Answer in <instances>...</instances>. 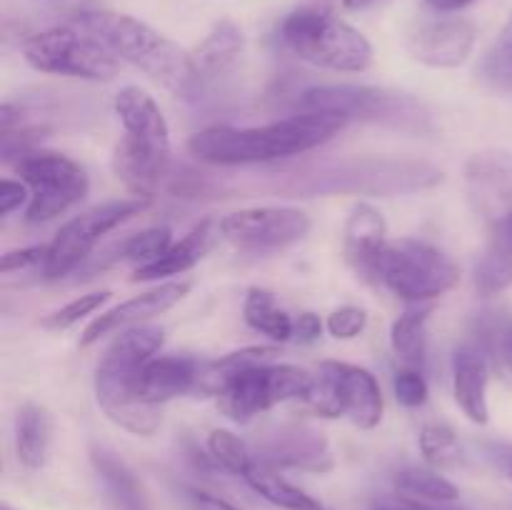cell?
<instances>
[{
  "label": "cell",
  "mask_w": 512,
  "mask_h": 510,
  "mask_svg": "<svg viewBox=\"0 0 512 510\" xmlns=\"http://www.w3.org/2000/svg\"><path fill=\"white\" fill-rule=\"evenodd\" d=\"M348 120L323 110H303L258 128L213 125L190 135L188 150L210 165H253L293 158L333 140Z\"/></svg>",
  "instance_id": "obj_1"
},
{
  "label": "cell",
  "mask_w": 512,
  "mask_h": 510,
  "mask_svg": "<svg viewBox=\"0 0 512 510\" xmlns=\"http://www.w3.org/2000/svg\"><path fill=\"white\" fill-rule=\"evenodd\" d=\"M75 25L103 40L120 60L138 68L170 93L193 98L203 85L193 55L145 20L115 10L93 8L78 13Z\"/></svg>",
  "instance_id": "obj_2"
},
{
  "label": "cell",
  "mask_w": 512,
  "mask_h": 510,
  "mask_svg": "<svg viewBox=\"0 0 512 510\" xmlns=\"http://www.w3.org/2000/svg\"><path fill=\"white\" fill-rule=\"evenodd\" d=\"M165 330L158 325H135L115 335L95 368V398L105 418L118 428L150 438L163 425V405H148L135 398L133 378L150 358L160 353Z\"/></svg>",
  "instance_id": "obj_3"
},
{
  "label": "cell",
  "mask_w": 512,
  "mask_h": 510,
  "mask_svg": "<svg viewBox=\"0 0 512 510\" xmlns=\"http://www.w3.org/2000/svg\"><path fill=\"white\" fill-rule=\"evenodd\" d=\"M280 40L295 58L335 73H365L373 65V45L333 10L305 5L280 23Z\"/></svg>",
  "instance_id": "obj_4"
},
{
  "label": "cell",
  "mask_w": 512,
  "mask_h": 510,
  "mask_svg": "<svg viewBox=\"0 0 512 510\" xmlns=\"http://www.w3.org/2000/svg\"><path fill=\"white\" fill-rule=\"evenodd\" d=\"M373 278L405 303H428L453 290L458 265L448 253L418 238L388 240L375 263Z\"/></svg>",
  "instance_id": "obj_5"
},
{
  "label": "cell",
  "mask_w": 512,
  "mask_h": 510,
  "mask_svg": "<svg viewBox=\"0 0 512 510\" xmlns=\"http://www.w3.org/2000/svg\"><path fill=\"white\" fill-rule=\"evenodd\" d=\"M23 58L38 73L108 83L118 75L120 58L80 25L40 30L23 43Z\"/></svg>",
  "instance_id": "obj_6"
},
{
  "label": "cell",
  "mask_w": 512,
  "mask_h": 510,
  "mask_svg": "<svg viewBox=\"0 0 512 510\" xmlns=\"http://www.w3.org/2000/svg\"><path fill=\"white\" fill-rule=\"evenodd\" d=\"M303 110H323L340 118L390 125L398 130H428L430 115L423 103L408 93L373 85H318L300 95Z\"/></svg>",
  "instance_id": "obj_7"
},
{
  "label": "cell",
  "mask_w": 512,
  "mask_h": 510,
  "mask_svg": "<svg viewBox=\"0 0 512 510\" xmlns=\"http://www.w3.org/2000/svg\"><path fill=\"white\" fill-rule=\"evenodd\" d=\"M443 180V173L418 160L390 158H355L340 163L335 170L315 175L313 183L303 185L313 193H368V195H398L418 193L433 188Z\"/></svg>",
  "instance_id": "obj_8"
},
{
  "label": "cell",
  "mask_w": 512,
  "mask_h": 510,
  "mask_svg": "<svg viewBox=\"0 0 512 510\" xmlns=\"http://www.w3.org/2000/svg\"><path fill=\"white\" fill-rule=\"evenodd\" d=\"M313 385V373L290 363H268L240 370L223 380L218 405L235 423H248L255 415L290 400H303Z\"/></svg>",
  "instance_id": "obj_9"
},
{
  "label": "cell",
  "mask_w": 512,
  "mask_h": 510,
  "mask_svg": "<svg viewBox=\"0 0 512 510\" xmlns=\"http://www.w3.org/2000/svg\"><path fill=\"white\" fill-rule=\"evenodd\" d=\"M18 173L30 188L25 220L33 225L48 223L68 213L88 195V173L73 158L53 150H33L18 160Z\"/></svg>",
  "instance_id": "obj_10"
},
{
  "label": "cell",
  "mask_w": 512,
  "mask_h": 510,
  "mask_svg": "<svg viewBox=\"0 0 512 510\" xmlns=\"http://www.w3.org/2000/svg\"><path fill=\"white\" fill-rule=\"evenodd\" d=\"M148 205V198L130 195V198L108 200V203H100L95 208L85 210V213L75 215L48 243V258H45L43 265L45 278L58 280L73 273L110 230H115L125 220L140 215Z\"/></svg>",
  "instance_id": "obj_11"
},
{
  "label": "cell",
  "mask_w": 512,
  "mask_h": 510,
  "mask_svg": "<svg viewBox=\"0 0 512 510\" xmlns=\"http://www.w3.org/2000/svg\"><path fill=\"white\" fill-rule=\"evenodd\" d=\"M313 228L305 210L290 205L243 208L220 220V233L245 253H273L300 243Z\"/></svg>",
  "instance_id": "obj_12"
},
{
  "label": "cell",
  "mask_w": 512,
  "mask_h": 510,
  "mask_svg": "<svg viewBox=\"0 0 512 510\" xmlns=\"http://www.w3.org/2000/svg\"><path fill=\"white\" fill-rule=\"evenodd\" d=\"M465 193L475 213L493 228L512 215V155L483 150L465 163Z\"/></svg>",
  "instance_id": "obj_13"
},
{
  "label": "cell",
  "mask_w": 512,
  "mask_h": 510,
  "mask_svg": "<svg viewBox=\"0 0 512 510\" xmlns=\"http://www.w3.org/2000/svg\"><path fill=\"white\" fill-rule=\"evenodd\" d=\"M255 455L278 470L330 473L335 468L333 450L323 433L308 425H278L258 440Z\"/></svg>",
  "instance_id": "obj_14"
},
{
  "label": "cell",
  "mask_w": 512,
  "mask_h": 510,
  "mask_svg": "<svg viewBox=\"0 0 512 510\" xmlns=\"http://www.w3.org/2000/svg\"><path fill=\"white\" fill-rule=\"evenodd\" d=\"M190 290H193L190 280H170V283H160L158 288L148 290V293L135 295V298L125 300V303L105 310L103 315H98L85 328L83 338H80V348H90V345L108 338V335H118L123 330L135 328V325H145L148 320L168 313L180 300L188 298Z\"/></svg>",
  "instance_id": "obj_15"
},
{
  "label": "cell",
  "mask_w": 512,
  "mask_h": 510,
  "mask_svg": "<svg viewBox=\"0 0 512 510\" xmlns=\"http://www.w3.org/2000/svg\"><path fill=\"white\" fill-rule=\"evenodd\" d=\"M475 25L465 18H440L420 25L408 38V53L428 68H460L475 48Z\"/></svg>",
  "instance_id": "obj_16"
},
{
  "label": "cell",
  "mask_w": 512,
  "mask_h": 510,
  "mask_svg": "<svg viewBox=\"0 0 512 510\" xmlns=\"http://www.w3.org/2000/svg\"><path fill=\"white\" fill-rule=\"evenodd\" d=\"M320 370H325V375L333 380L345 418H350L363 430L378 428L383 420V390H380L378 378L368 368L338 363V360H325L320 363Z\"/></svg>",
  "instance_id": "obj_17"
},
{
  "label": "cell",
  "mask_w": 512,
  "mask_h": 510,
  "mask_svg": "<svg viewBox=\"0 0 512 510\" xmlns=\"http://www.w3.org/2000/svg\"><path fill=\"white\" fill-rule=\"evenodd\" d=\"M203 365L188 355H155L133 378L135 398L148 405H163L200 388Z\"/></svg>",
  "instance_id": "obj_18"
},
{
  "label": "cell",
  "mask_w": 512,
  "mask_h": 510,
  "mask_svg": "<svg viewBox=\"0 0 512 510\" xmlns=\"http://www.w3.org/2000/svg\"><path fill=\"white\" fill-rule=\"evenodd\" d=\"M170 165V150L153 148V145L138 143V140L125 138L115 145L113 170L120 183L138 198L153 200L163 183Z\"/></svg>",
  "instance_id": "obj_19"
},
{
  "label": "cell",
  "mask_w": 512,
  "mask_h": 510,
  "mask_svg": "<svg viewBox=\"0 0 512 510\" xmlns=\"http://www.w3.org/2000/svg\"><path fill=\"white\" fill-rule=\"evenodd\" d=\"M490 363L483 348L475 343H465L453 355V395L458 408L468 415L473 423L485 425L490 420L488 405V380Z\"/></svg>",
  "instance_id": "obj_20"
},
{
  "label": "cell",
  "mask_w": 512,
  "mask_h": 510,
  "mask_svg": "<svg viewBox=\"0 0 512 510\" xmlns=\"http://www.w3.org/2000/svg\"><path fill=\"white\" fill-rule=\"evenodd\" d=\"M115 115L123 125L125 138H133L138 143L153 145V148L170 150V128L163 110L155 103L148 90L138 85H128L120 90L113 100Z\"/></svg>",
  "instance_id": "obj_21"
},
{
  "label": "cell",
  "mask_w": 512,
  "mask_h": 510,
  "mask_svg": "<svg viewBox=\"0 0 512 510\" xmlns=\"http://www.w3.org/2000/svg\"><path fill=\"white\" fill-rule=\"evenodd\" d=\"M345 255L363 275H373L380 253L388 245V223L370 203L353 205L343 228Z\"/></svg>",
  "instance_id": "obj_22"
},
{
  "label": "cell",
  "mask_w": 512,
  "mask_h": 510,
  "mask_svg": "<svg viewBox=\"0 0 512 510\" xmlns=\"http://www.w3.org/2000/svg\"><path fill=\"white\" fill-rule=\"evenodd\" d=\"M220 238H223L220 223H215V220H203V223L195 225L180 243H173V248H170L163 258L135 270L133 280L135 283H138V280L143 283V280H160L170 278V275L188 273L190 268H195V265L215 248V243H218Z\"/></svg>",
  "instance_id": "obj_23"
},
{
  "label": "cell",
  "mask_w": 512,
  "mask_h": 510,
  "mask_svg": "<svg viewBox=\"0 0 512 510\" xmlns=\"http://www.w3.org/2000/svg\"><path fill=\"white\" fill-rule=\"evenodd\" d=\"M245 53V33L238 23L223 18L205 33L193 48V63L200 78H220L238 65L240 55Z\"/></svg>",
  "instance_id": "obj_24"
},
{
  "label": "cell",
  "mask_w": 512,
  "mask_h": 510,
  "mask_svg": "<svg viewBox=\"0 0 512 510\" xmlns=\"http://www.w3.org/2000/svg\"><path fill=\"white\" fill-rule=\"evenodd\" d=\"M53 443V415L45 405L25 403L15 418V455L25 470H40L48 463Z\"/></svg>",
  "instance_id": "obj_25"
},
{
  "label": "cell",
  "mask_w": 512,
  "mask_h": 510,
  "mask_svg": "<svg viewBox=\"0 0 512 510\" xmlns=\"http://www.w3.org/2000/svg\"><path fill=\"white\" fill-rule=\"evenodd\" d=\"M90 460H93L95 473L100 475V480H103L120 510H153L143 483L130 470V465L123 458H118V453H113L105 445H93Z\"/></svg>",
  "instance_id": "obj_26"
},
{
  "label": "cell",
  "mask_w": 512,
  "mask_h": 510,
  "mask_svg": "<svg viewBox=\"0 0 512 510\" xmlns=\"http://www.w3.org/2000/svg\"><path fill=\"white\" fill-rule=\"evenodd\" d=\"M475 288L485 298L512 288V228L495 225L483 258L475 265Z\"/></svg>",
  "instance_id": "obj_27"
},
{
  "label": "cell",
  "mask_w": 512,
  "mask_h": 510,
  "mask_svg": "<svg viewBox=\"0 0 512 510\" xmlns=\"http://www.w3.org/2000/svg\"><path fill=\"white\" fill-rule=\"evenodd\" d=\"M245 483L255 490L263 500L273 503L275 508L283 510H323L320 500H315L313 495L305 493L303 488L293 485L290 480H285L280 475L278 468L263 463V460L255 458L253 468L243 475Z\"/></svg>",
  "instance_id": "obj_28"
},
{
  "label": "cell",
  "mask_w": 512,
  "mask_h": 510,
  "mask_svg": "<svg viewBox=\"0 0 512 510\" xmlns=\"http://www.w3.org/2000/svg\"><path fill=\"white\" fill-rule=\"evenodd\" d=\"M430 313L433 308H410L390 328V348L405 368H423Z\"/></svg>",
  "instance_id": "obj_29"
},
{
  "label": "cell",
  "mask_w": 512,
  "mask_h": 510,
  "mask_svg": "<svg viewBox=\"0 0 512 510\" xmlns=\"http://www.w3.org/2000/svg\"><path fill=\"white\" fill-rule=\"evenodd\" d=\"M243 318L258 333L268 335L275 343L293 338L295 320L278 305L275 295L265 288H250L243 303Z\"/></svg>",
  "instance_id": "obj_30"
},
{
  "label": "cell",
  "mask_w": 512,
  "mask_h": 510,
  "mask_svg": "<svg viewBox=\"0 0 512 510\" xmlns=\"http://www.w3.org/2000/svg\"><path fill=\"white\" fill-rule=\"evenodd\" d=\"M395 488H398V493L428 500V503H455L460 498L458 485L445 478L438 468H430V465L403 468L395 475Z\"/></svg>",
  "instance_id": "obj_31"
},
{
  "label": "cell",
  "mask_w": 512,
  "mask_h": 510,
  "mask_svg": "<svg viewBox=\"0 0 512 510\" xmlns=\"http://www.w3.org/2000/svg\"><path fill=\"white\" fill-rule=\"evenodd\" d=\"M478 75L495 93L512 95V13L480 58Z\"/></svg>",
  "instance_id": "obj_32"
},
{
  "label": "cell",
  "mask_w": 512,
  "mask_h": 510,
  "mask_svg": "<svg viewBox=\"0 0 512 510\" xmlns=\"http://www.w3.org/2000/svg\"><path fill=\"white\" fill-rule=\"evenodd\" d=\"M478 345L488 358L490 370L512 388V323L500 315H490L480 323Z\"/></svg>",
  "instance_id": "obj_33"
},
{
  "label": "cell",
  "mask_w": 512,
  "mask_h": 510,
  "mask_svg": "<svg viewBox=\"0 0 512 510\" xmlns=\"http://www.w3.org/2000/svg\"><path fill=\"white\" fill-rule=\"evenodd\" d=\"M420 455L430 468H455L463 460V448L455 435V430L445 423H428L423 425L418 435Z\"/></svg>",
  "instance_id": "obj_34"
},
{
  "label": "cell",
  "mask_w": 512,
  "mask_h": 510,
  "mask_svg": "<svg viewBox=\"0 0 512 510\" xmlns=\"http://www.w3.org/2000/svg\"><path fill=\"white\" fill-rule=\"evenodd\" d=\"M208 453L220 468L228 470V473L233 475L248 473V470L253 468L255 458H258L240 435H235L233 430L225 428H215L213 433L208 435Z\"/></svg>",
  "instance_id": "obj_35"
},
{
  "label": "cell",
  "mask_w": 512,
  "mask_h": 510,
  "mask_svg": "<svg viewBox=\"0 0 512 510\" xmlns=\"http://www.w3.org/2000/svg\"><path fill=\"white\" fill-rule=\"evenodd\" d=\"M170 248H173V233H170V228H165V225L163 228H148L125 240L123 258L133 260V263H138V268H143V265H150L158 258H163Z\"/></svg>",
  "instance_id": "obj_36"
},
{
  "label": "cell",
  "mask_w": 512,
  "mask_h": 510,
  "mask_svg": "<svg viewBox=\"0 0 512 510\" xmlns=\"http://www.w3.org/2000/svg\"><path fill=\"white\" fill-rule=\"evenodd\" d=\"M110 298V290H98V293H88V295H80V298L70 300L68 305H63L60 310L50 313L48 318L43 320V328L48 330H68L73 325H78L80 320L93 315L95 310L103 308Z\"/></svg>",
  "instance_id": "obj_37"
},
{
  "label": "cell",
  "mask_w": 512,
  "mask_h": 510,
  "mask_svg": "<svg viewBox=\"0 0 512 510\" xmlns=\"http://www.w3.org/2000/svg\"><path fill=\"white\" fill-rule=\"evenodd\" d=\"M393 388H395V398H398V403L405 405V408H420V405L428 403L430 388H428V380H425V375L420 373V370L415 368L398 370Z\"/></svg>",
  "instance_id": "obj_38"
},
{
  "label": "cell",
  "mask_w": 512,
  "mask_h": 510,
  "mask_svg": "<svg viewBox=\"0 0 512 510\" xmlns=\"http://www.w3.org/2000/svg\"><path fill=\"white\" fill-rule=\"evenodd\" d=\"M365 325H368V313L363 308H358V305H343V308L333 310L328 315V320H325L328 333L338 340L358 338L365 330Z\"/></svg>",
  "instance_id": "obj_39"
},
{
  "label": "cell",
  "mask_w": 512,
  "mask_h": 510,
  "mask_svg": "<svg viewBox=\"0 0 512 510\" xmlns=\"http://www.w3.org/2000/svg\"><path fill=\"white\" fill-rule=\"evenodd\" d=\"M45 258H48V245H28V248L10 250L0 258V273L10 275L18 273V270L35 268V265H45Z\"/></svg>",
  "instance_id": "obj_40"
},
{
  "label": "cell",
  "mask_w": 512,
  "mask_h": 510,
  "mask_svg": "<svg viewBox=\"0 0 512 510\" xmlns=\"http://www.w3.org/2000/svg\"><path fill=\"white\" fill-rule=\"evenodd\" d=\"M370 510H455V508H445V503L430 505L428 500H418V498H410V495L395 493V495H383V498L373 500Z\"/></svg>",
  "instance_id": "obj_41"
},
{
  "label": "cell",
  "mask_w": 512,
  "mask_h": 510,
  "mask_svg": "<svg viewBox=\"0 0 512 510\" xmlns=\"http://www.w3.org/2000/svg\"><path fill=\"white\" fill-rule=\"evenodd\" d=\"M483 450L495 470L512 483V440H485Z\"/></svg>",
  "instance_id": "obj_42"
},
{
  "label": "cell",
  "mask_w": 512,
  "mask_h": 510,
  "mask_svg": "<svg viewBox=\"0 0 512 510\" xmlns=\"http://www.w3.org/2000/svg\"><path fill=\"white\" fill-rule=\"evenodd\" d=\"M30 200L28 185L18 183V180H0V218H8L13 210H18L20 205Z\"/></svg>",
  "instance_id": "obj_43"
},
{
  "label": "cell",
  "mask_w": 512,
  "mask_h": 510,
  "mask_svg": "<svg viewBox=\"0 0 512 510\" xmlns=\"http://www.w3.org/2000/svg\"><path fill=\"white\" fill-rule=\"evenodd\" d=\"M323 320H320V315L315 313H300L298 320H295L293 325V338L298 340V343H315V340L323 335Z\"/></svg>",
  "instance_id": "obj_44"
},
{
  "label": "cell",
  "mask_w": 512,
  "mask_h": 510,
  "mask_svg": "<svg viewBox=\"0 0 512 510\" xmlns=\"http://www.w3.org/2000/svg\"><path fill=\"white\" fill-rule=\"evenodd\" d=\"M193 510H240V508L230 503V500L198 490V493H193Z\"/></svg>",
  "instance_id": "obj_45"
},
{
  "label": "cell",
  "mask_w": 512,
  "mask_h": 510,
  "mask_svg": "<svg viewBox=\"0 0 512 510\" xmlns=\"http://www.w3.org/2000/svg\"><path fill=\"white\" fill-rule=\"evenodd\" d=\"M423 3L428 5L430 10H435V13L450 15V13H460V10L470 8V5H475L478 0H423Z\"/></svg>",
  "instance_id": "obj_46"
},
{
  "label": "cell",
  "mask_w": 512,
  "mask_h": 510,
  "mask_svg": "<svg viewBox=\"0 0 512 510\" xmlns=\"http://www.w3.org/2000/svg\"><path fill=\"white\" fill-rule=\"evenodd\" d=\"M345 10H365L375 3V0H340Z\"/></svg>",
  "instance_id": "obj_47"
},
{
  "label": "cell",
  "mask_w": 512,
  "mask_h": 510,
  "mask_svg": "<svg viewBox=\"0 0 512 510\" xmlns=\"http://www.w3.org/2000/svg\"><path fill=\"white\" fill-rule=\"evenodd\" d=\"M0 510H13V508H10V505H3V508H0Z\"/></svg>",
  "instance_id": "obj_48"
}]
</instances>
